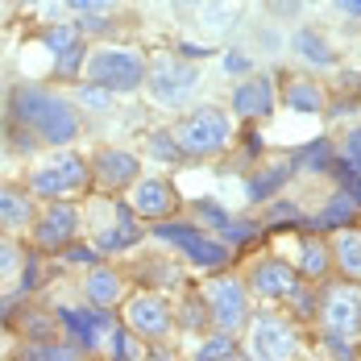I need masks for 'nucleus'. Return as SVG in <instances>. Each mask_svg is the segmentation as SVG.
I'll return each instance as SVG.
<instances>
[{
    "instance_id": "nucleus-1",
    "label": "nucleus",
    "mask_w": 361,
    "mask_h": 361,
    "mask_svg": "<svg viewBox=\"0 0 361 361\" xmlns=\"http://www.w3.org/2000/svg\"><path fill=\"white\" fill-rule=\"evenodd\" d=\"M83 71H87L92 83H100L104 92L121 96V92H137V87H145L149 63H145L137 50H87Z\"/></svg>"
},
{
    "instance_id": "nucleus-2",
    "label": "nucleus",
    "mask_w": 361,
    "mask_h": 361,
    "mask_svg": "<svg viewBox=\"0 0 361 361\" xmlns=\"http://www.w3.org/2000/svg\"><path fill=\"white\" fill-rule=\"evenodd\" d=\"M228 133H233L228 116L220 109H212V104H204V109H195L191 116H183L175 142H179V149L191 154V158H212V154H220V149L228 145Z\"/></svg>"
},
{
    "instance_id": "nucleus-3",
    "label": "nucleus",
    "mask_w": 361,
    "mask_h": 361,
    "mask_svg": "<svg viewBox=\"0 0 361 361\" xmlns=\"http://www.w3.org/2000/svg\"><path fill=\"white\" fill-rule=\"evenodd\" d=\"M204 303H208V316L220 332H241L250 324V287L241 279H212L204 287Z\"/></svg>"
},
{
    "instance_id": "nucleus-4",
    "label": "nucleus",
    "mask_w": 361,
    "mask_h": 361,
    "mask_svg": "<svg viewBox=\"0 0 361 361\" xmlns=\"http://www.w3.org/2000/svg\"><path fill=\"white\" fill-rule=\"evenodd\" d=\"M195 83H200L195 67H191V63H179V59H162V63H154V67L145 71V87H149L154 104H166V109L191 100Z\"/></svg>"
},
{
    "instance_id": "nucleus-5",
    "label": "nucleus",
    "mask_w": 361,
    "mask_h": 361,
    "mask_svg": "<svg viewBox=\"0 0 361 361\" xmlns=\"http://www.w3.org/2000/svg\"><path fill=\"white\" fill-rule=\"evenodd\" d=\"M125 328H133V336H145V341H162L175 328V312L162 295L142 290L125 303Z\"/></svg>"
},
{
    "instance_id": "nucleus-6",
    "label": "nucleus",
    "mask_w": 361,
    "mask_h": 361,
    "mask_svg": "<svg viewBox=\"0 0 361 361\" xmlns=\"http://www.w3.org/2000/svg\"><path fill=\"white\" fill-rule=\"evenodd\" d=\"M92 183L100 191H125L137 183V171H142V158L133 149H100L92 162Z\"/></svg>"
},
{
    "instance_id": "nucleus-7",
    "label": "nucleus",
    "mask_w": 361,
    "mask_h": 361,
    "mask_svg": "<svg viewBox=\"0 0 361 361\" xmlns=\"http://www.w3.org/2000/svg\"><path fill=\"white\" fill-rule=\"evenodd\" d=\"M75 233H79V208L63 204V200H50V208L34 220L37 250H63V245L75 241Z\"/></svg>"
},
{
    "instance_id": "nucleus-8",
    "label": "nucleus",
    "mask_w": 361,
    "mask_h": 361,
    "mask_svg": "<svg viewBox=\"0 0 361 361\" xmlns=\"http://www.w3.org/2000/svg\"><path fill=\"white\" fill-rule=\"evenodd\" d=\"M34 133H37V142H46V145H71L79 137V112H75V104H67L63 96L50 92V100H46V109L37 116Z\"/></svg>"
},
{
    "instance_id": "nucleus-9",
    "label": "nucleus",
    "mask_w": 361,
    "mask_h": 361,
    "mask_svg": "<svg viewBox=\"0 0 361 361\" xmlns=\"http://www.w3.org/2000/svg\"><path fill=\"white\" fill-rule=\"evenodd\" d=\"M320 320L328 324V332H341V336H357L361 332V295L353 287H336L320 299Z\"/></svg>"
},
{
    "instance_id": "nucleus-10",
    "label": "nucleus",
    "mask_w": 361,
    "mask_h": 361,
    "mask_svg": "<svg viewBox=\"0 0 361 361\" xmlns=\"http://www.w3.org/2000/svg\"><path fill=\"white\" fill-rule=\"evenodd\" d=\"M59 328L87 349V345H96L104 332H112V316H109V307H96V303H92V307H63V312H59Z\"/></svg>"
},
{
    "instance_id": "nucleus-11",
    "label": "nucleus",
    "mask_w": 361,
    "mask_h": 361,
    "mask_svg": "<svg viewBox=\"0 0 361 361\" xmlns=\"http://www.w3.org/2000/svg\"><path fill=\"white\" fill-rule=\"evenodd\" d=\"M133 208L145 220H171L179 212V191L166 179H137V187H133Z\"/></svg>"
},
{
    "instance_id": "nucleus-12",
    "label": "nucleus",
    "mask_w": 361,
    "mask_h": 361,
    "mask_svg": "<svg viewBox=\"0 0 361 361\" xmlns=\"http://www.w3.org/2000/svg\"><path fill=\"white\" fill-rule=\"evenodd\" d=\"M233 112L241 121H266L274 112V83L266 75H250L245 83L233 87Z\"/></svg>"
},
{
    "instance_id": "nucleus-13",
    "label": "nucleus",
    "mask_w": 361,
    "mask_h": 361,
    "mask_svg": "<svg viewBox=\"0 0 361 361\" xmlns=\"http://www.w3.org/2000/svg\"><path fill=\"white\" fill-rule=\"evenodd\" d=\"M295 349H299V341L283 320L262 316L253 324V357H295Z\"/></svg>"
},
{
    "instance_id": "nucleus-14",
    "label": "nucleus",
    "mask_w": 361,
    "mask_h": 361,
    "mask_svg": "<svg viewBox=\"0 0 361 361\" xmlns=\"http://www.w3.org/2000/svg\"><path fill=\"white\" fill-rule=\"evenodd\" d=\"M299 274H295V266L287 262H279V257H266V262H257L250 274V287L253 295H262V299H287L290 283H295Z\"/></svg>"
},
{
    "instance_id": "nucleus-15",
    "label": "nucleus",
    "mask_w": 361,
    "mask_h": 361,
    "mask_svg": "<svg viewBox=\"0 0 361 361\" xmlns=\"http://www.w3.org/2000/svg\"><path fill=\"white\" fill-rule=\"evenodd\" d=\"M46 100H50V92L37 87V83L13 87V96H8V116H13V125H30V129H34L42 109H46Z\"/></svg>"
},
{
    "instance_id": "nucleus-16",
    "label": "nucleus",
    "mask_w": 361,
    "mask_h": 361,
    "mask_svg": "<svg viewBox=\"0 0 361 361\" xmlns=\"http://www.w3.org/2000/svg\"><path fill=\"white\" fill-rule=\"evenodd\" d=\"M83 295H87V303H96V307H112V303L125 295V283H121L116 270H109V266L96 262V270L83 279Z\"/></svg>"
},
{
    "instance_id": "nucleus-17",
    "label": "nucleus",
    "mask_w": 361,
    "mask_h": 361,
    "mask_svg": "<svg viewBox=\"0 0 361 361\" xmlns=\"http://www.w3.org/2000/svg\"><path fill=\"white\" fill-rule=\"evenodd\" d=\"M34 220V200L8 183H0V228H25Z\"/></svg>"
},
{
    "instance_id": "nucleus-18",
    "label": "nucleus",
    "mask_w": 361,
    "mask_h": 361,
    "mask_svg": "<svg viewBox=\"0 0 361 361\" xmlns=\"http://www.w3.org/2000/svg\"><path fill=\"white\" fill-rule=\"evenodd\" d=\"M183 253H187V262L200 266V270H224V266L233 262V250H228L224 241H216V237H204V233H200Z\"/></svg>"
},
{
    "instance_id": "nucleus-19",
    "label": "nucleus",
    "mask_w": 361,
    "mask_h": 361,
    "mask_svg": "<svg viewBox=\"0 0 361 361\" xmlns=\"http://www.w3.org/2000/svg\"><path fill=\"white\" fill-rule=\"evenodd\" d=\"M121 212V224L116 228H109V233H100V241H96V250L100 253H121V250H133L137 241H142V228H137V220H133V212L121 204L116 208Z\"/></svg>"
},
{
    "instance_id": "nucleus-20",
    "label": "nucleus",
    "mask_w": 361,
    "mask_h": 361,
    "mask_svg": "<svg viewBox=\"0 0 361 361\" xmlns=\"http://www.w3.org/2000/svg\"><path fill=\"white\" fill-rule=\"evenodd\" d=\"M332 253H336V262H341V270L349 274V279H361V233L357 228H341L336 233V241H332Z\"/></svg>"
},
{
    "instance_id": "nucleus-21",
    "label": "nucleus",
    "mask_w": 361,
    "mask_h": 361,
    "mask_svg": "<svg viewBox=\"0 0 361 361\" xmlns=\"http://www.w3.org/2000/svg\"><path fill=\"white\" fill-rule=\"evenodd\" d=\"M283 104L290 112H320L324 109V92L312 83V79H290L287 92H283Z\"/></svg>"
},
{
    "instance_id": "nucleus-22",
    "label": "nucleus",
    "mask_w": 361,
    "mask_h": 361,
    "mask_svg": "<svg viewBox=\"0 0 361 361\" xmlns=\"http://www.w3.org/2000/svg\"><path fill=\"white\" fill-rule=\"evenodd\" d=\"M290 46H295V54L307 59L312 67H332V50H328V42H324L320 30H299V34L290 37Z\"/></svg>"
},
{
    "instance_id": "nucleus-23",
    "label": "nucleus",
    "mask_w": 361,
    "mask_h": 361,
    "mask_svg": "<svg viewBox=\"0 0 361 361\" xmlns=\"http://www.w3.org/2000/svg\"><path fill=\"white\" fill-rule=\"evenodd\" d=\"M30 191H34V195H42V200H67V195H75L71 183L63 179V171H59L54 162H50V166H42V171H34Z\"/></svg>"
},
{
    "instance_id": "nucleus-24",
    "label": "nucleus",
    "mask_w": 361,
    "mask_h": 361,
    "mask_svg": "<svg viewBox=\"0 0 361 361\" xmlns=\"http://www.w3.org/2000/svg\"><path fill=\"white\" fill-rule=\"evenodd\" d=\"M357 200L349 195V191H336V200H328V208L316 216V228H345L349 220L357 216Z\"/></svg>"
},
{
    "instance_id": "nucleus-25",
    "label": "nucleus",
    "mask_w": 361,
    "mask_h": 361,
    "mask_svg": "<svg viewBox=\"0 0 361 361\" xmlns=\"http://www.w3.org/2000/svg\"><path fill=\"white\" fill-rule=\"evenodd\" d=\"M154 237H158L162 245L187 250V245L200 237V224H187V220H154Z\"/></svg>"
},
{
    "instance_id": "nucleus-26",
    "label": "nucleus",
    "mask_w": 361,
    "mask_h": 361,
    "mask_svg": "<svg viewBox=\"0 0 361 361\" xmlns=\"http://www.w3.org/2000/svg\"><path fill=\"white\" fill-rule=\"evenodd\" d=\"M54 166L63 171V179L71 183V191H83V187H92V166H87V162H83L75 149H59Z\"/></svg>"
},
{
    "instance_id": "nucleus-27",
    "label": "nucleus",
    "mask_w": 361,
    "mask_h": 361,
    "mask_svg": "<svg viewBox=\"0 0 361 361\" xmlns=\"http://www.w3.org/2000/svg\"><path fill=\"white\" fill-rule=\"evenodd\" d=\"M328 262H332V250L324 241H303V253H299V270L307 279H324L328 274Z\"/></svg>"
},
{
    "instance_id": "nucleus-28",
    "label": "nucleus",
    "mask_w": 361,
    "mask_h": 361,
    "mask_svg": "<svg viewBox=\"0 0 361 361\" xmlns=\"http://www.w3.org/2000/svg\"><path fill=\"white\" fill-rule=\"evenodd\" d=\"M287 175H290V162H279V166H266L262 175H253V183H250V200H270L283 183H287Z\"/></svg>"
},
{
    "instance_id": "nucleus-29",
    "label": "nucleus",
    "mask_w": 361,
    "mask_h": 361,
    "mask_svg": "<svg viewBox=\"0 0 361 361\" xmlns=\"http://www.w3.org/2000/svg\"><path fill=\"white\" fill-rule=\"evenodd\" d=\"M83 63H87V46L75 37L67 50H59V54H54V75H59V79H75V75L83 71Z\"/></svg>"
},
{
    "instance_id": "nucleus-30",
    "label": "nucleus",
    "mask_w": 361,
    "mask_h": 361,
    "mask_svg": "<svg viewBox=\"0 0 361 361\" xmlns=\"http://www.w3.org/2000/svg\"><path fill=\"white\" fill-rule=\"evenodd\" d=\"M83 353V345L79 341H71V345H59V341H37V345H30L25 349V357H34V361H71Z\"/></svg>"
},
{
    "instance_id": "nucleus-31",
    "label": "nucleus",
    "mask_w": 361,
    "mask_h": 361,
    "mask_svg": "<svg viewBox=\"0 0 361 361\" xmlns=\"http://www.w3.org/2000/svg\"><path fill=\"white\" fill-rule=\"evenodd\" d=\"M195 357H200V361H228V357H237V341H233V332H216V336H208V341L195 349Z\"/></svg>"
},
{
    "instance_id": "nucleus-32",
    "label": "nucleus",
    "mask_w": 361,
    "mask_h": 361,
    "mask_svg": "<svg viewBox=\"0 0 361 361\" xmlns=\"http://www.w3.org/2000/svg\"><path fill=\"white\" fill-rule=\"evenodd\" d=\"M179 324H183V328H191V332H204V328L212 324L204 295H187V303L179 307Z\"/></svg>"
},
{
    "instance_id": "nucleus-33",
    "label": "nucleus",
    "mask_w": 361,
    "mask_h": 361,
    "mask_svg": "<svg viewBox=\"0 0 361 361\" xmlns=\"http://www.w3.org/2000/svg\"><path fill=\"white\" fill-rule=\"evenodd\" d=\"M253 237H257V224H253V220H224V224H220V241H224V245H233V250H241V245H250Z\"/></svg>"
},
{
    "instance_id": "nucleus-34",
    "label": "nucleus",
    "mask_w": 361,
    "mask_h": 361,
    "mask_svg": "<svg viewBox=\"0 0 361 361\" xmlns=\"http://www.w3.org/2000/svg\"><path fill=\"white\" fill-rule=\"evenodd\" d=\"M290 166H307V171H332V145L328 142H312L303 154H295Z\"/></svg>"
},
{
    "instance_id": "nucleus-35",
    "label": "nucleus",
    "mask_w": 361,
    "mask_h": 361,
    "mask_svg": "<svg viewBox=\"0 0 361 361\" xmlns=\"http://www.w3.org/2000/svg\"><path fill=\"white\" fill-rule=\"evenodd\" d=\"M149 154L158 158V162H179L183 158V149H179V142H175V133H149Z\"/></svg>"
},
{
    "instance_id": "nucleus-36",
    "label": "nucleus",
    "mask_w": 361,
    "mask_h": 361,
    "mask_svg": "<svg viewBox=\"0 0 361 361\" xmlns=\"http://www.w3.org/2000/svg\"><path fill=\"white\" fill-rule=\"evenodd\" d=\"M112 357L116 361L142 357V349H137V341H133V328H116V332H112Z\"/></svg>"
},
{
    "instance_id": "nucleus-37",
    "label": "nucleus",
    "mask_w": 361,
    "mask_h": 361,
    "mask_svg": "<svg viewBox=\"0 0 361 361\" xmlns=\"http://www.w3.org/2000/svg\"><path fill=\"white\" fill-rule=\"evenodd\" d=\"M287 299H290V303H295V312H303V316H316V312H320V303H316V295L307 290V283H299V279L290 283Z\"/></svg>"
},
{
    "instance_id": "nucleus-38",
    "label": "nucleus",
    "mask_w": 361,
    "mask_h": 361,
    "mask_svg": "<svg viewBox=\"0 0 361 361\" xmlns=\"http://www.w3.org/2000/svg\"><path fill=\"white\" fill-rule=\"evenodd\" d=\"M109 100H112V92H104L100 83H83V87H79V104H83V109L104 112L109 109Z\"/></svg>"
},
{
    "instance_id": "nucleus-39",
    "label": "nucleus",
    "mask_w": 361,
    "mask_h": 361,
    "mask_svg": "<svg viewBox=\"0 0 361 361\" xmlns=\"http://www.w3.org/2000/svg\"><path fill=\"white\" fill-rule=\"evenodd\" d=\"M17 266H21V250H17L8 237H0V279H8Z\"/></svg>"
},
{
    "instance_id": "nucleus-40",
    "label": "nucleus",
    "mask_w": 361,
    "mask_h": 361,
    "mask_svg": "<svg viewBox=\"0 0 361 361\" xmlns=\"http://www.w3.org/2000/svg\"><path fill=\"white\" fill-rule=\"evenodd\" d=\"M8 142H13V149H17V154H34V145H37V133L30 129V125H13V133H8Z\"/></svg>"
},
{
    "instance_id": "nucleus-41",
    "label": "nucleus",
    "mask_w": 361,
    "mask_h": 361,
    "mask_svg": "<svg viewBox=\"0 0 361 361\" xmlns=\"http://www.w3.org/2000/svg\"><path fill=\"white\" fill-rule=\"evenodd\" d=\"M75 37H79V30H67V25H50V30H46V46L59 54V50H67V46H71Z\"/></svg>"
},
{
    "instance_id": "nucleus-42",
    "label": "nucleus",
    "mask_w": 361,
    "mask_h": 361,
    "mask_svg": "<svg viewBox=\"0 0 361 361\" xmlns=\"http://www.w3.org/2000/svg\"><path fill=\"white\" fill-rule=\"evenodd\" d=\"M195 216L204 220V224H212V228H220V224H224V212H220L216 204H212V200H200V204H195Z\"/></svg>"
},
{
    "instance_id": "nucleus-43",
    "label": "nucleus",
    "mask_w": 361,
    "mask_h": 361,
    "mask_svg": "<svg viewBox=\"0 0 361 361\" xmlns=\"http://www.w3.org/2000/svg\"><path fill=\"white\" fill-rule=\"evenodd\" d=\"M67 262H79V266H96L100 262V250H87V245H63Z\"/></svg>"
},
{
    "instance_id": "nucleus-44",
    "label": "nucleus",
    "mask_w": 361,
    "mask_h": 361,
    "mask_svg": "<svg viewBox=\"0 0 361 361\" xmlns=\"http://www.w3.org/2000/svg\"><path fill=\"white\" fill-rule=\"evenodd\" d=\"M345 162H349L353 171H361V129H353V133L345 137Z\"/></svg>"
},
{
    "instance_id": "nucleus-45",
    "label": "nucleus",
    "mask_w": 361,
    "mask_h": 361,
    "mask_svg": "<svg viewBox=\"0 0 361 361\" xmlns=\"http://www.w3.org/2000/svg\"><path fill=\"white\" fill-rule=\"evenodd\" d=\"M42 287V266H37V257H30L25 262V283H21V290H34Z\"/></svg>"
},
{
    "instance_id": "nucleus-46",
    "label": "nucleus",
    "mask_w": 361,
    "mask_h": 361,
    "mask_svg": "<svg viewBox=\"0 0 361 361\" xmlns=\"http://www.w3.org/2000/svg\"><path fill=\"white\" fill-rule=\"evenodd\" d=\"M270 216L279 220V224H290V220H299L303 212H299L295 204H274V208H270Z\"/></svg>"
},
{
    "instance_id": "nucleus-47",
    "label": "nucleus",
    "mask_w": 361,
    "mask_h": 361,
    "mask_svg": "<svg viewBox=\"0 0 361 361\" xmlns=\"http://www.w3.org/2000/svg\"><path fill=\"white\" fill-rule=\"evenodd\" d=\"M328 349H332L336 357H353V349H349V336H341V332H328Z\"/></svg>"
},
{
    "instance_id": "nucleus-48",
    "label": "nucleus",
    "mask_w": 361,
    "mask_h": 361,
    "mask_svg": "<svg viewBox=\"0 0 361 361\" xmlns=\"http://www.w3.org/2000/svg\"><path fill=\"white\" fill-rule=\"evenodd\" d=\"M79 30H83V34H109L112 21H104V17H83V21H79Z\"/></svg>"
},
{
    "instance_id": "nucleus-49",
    "label": "nucleus",
    "mask_w": 361,
    "mask_h": 361,
    "mask_svg": "<svg viewBox=\"0 0 361 361\" xmlns=\"http://www.w3.org/2000/svg\"><path fill=\"white\" fill-rule=\"evenodd\" d=\"M224 71L228 75H245L250 71V59H245V54H224Z\"/></svg>"
},
{
    "instance_id": "nucleus-50",
    "label": "nucleus",
    "mask_w": 361,
    "mask_h": 361,
    "mask_svg": "<svg viewBox=\"0 0 361 361\" xmlns=\"http://www.w3.org/2000/svg\"><path fill=\"white\" fill-rule=\"evenodd\" d=\"M63 4H67V8H75V13H100L109 0H63Z\"/></svg>"
},
{
    "instance_id": "nucleus-51",
    "label": "nucleus",
    "mask_w": 361,
    "mask_h": 361,
    "mask_svg": "<svg viewBox=\"0 0 361 361\" xmlns=\"http://www.w3.org/2000/svg\"><path fill=\"white\" fill-rule=\"evenodd\" d=\"M332 4H336L345 17H361V0H332Z\"/></svg>"
},
{
    "instance_id": "nucleus-52",
    "label": "nucleus",
    "mask_w": 361,
    "mask_h": 361,
    "mask_svg": "<svg viewBox=\"0 0 361 361\" xmlns=\"http://www.w3.org/2000/svg\"><path fill=\"white\" fill-rule=\"evenodd\" d=\"M179 50H183V59H204V54H208L204 46H179Z\"/></svg>"
},
{
    "instance_id": "nucleus-53",
    "label": "nucleus",
    "mask_w": 361,
    "mask_h": 361,
    "mask_svg": "<svg viewBox=\"0 0 361 361\" xmlns=\"http://www.w3.org/2000/svg\"><path fill=\"white\" fill-rule=\"evenodd\" d=\"M349 87H353V92H361V75H349Z\"/></svg>"
},
{
    "instance_id": "nucleus-54",
    "label": "nucleus",
    "mask_w": 361,
    "mask_h": 361,
    "mask_svg": "<svg viewBox=\"0 0 361 361\" xmlns=\"http://www.w3.org/2000/svg\"><path fill=\"white\" fill-rule=\"evenodd\" d=\"M175 4H204V0H175Z\"/></svg>"
}]
</instances>
